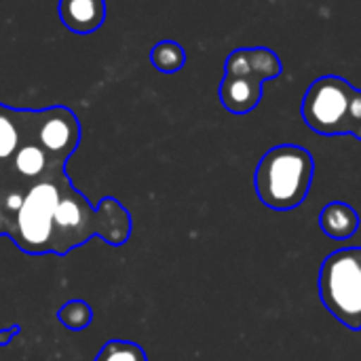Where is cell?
<instances>
[{
	"label": "cell",
	"instance_id": "15",
	"mask_svg": "<svg viewBox=\"0 0 361 361\" xmlns=\"http://www.w3.org/2000/svg\"><path fill=\"white\" fill-rule=\"evenodd\" d=\"M93 361H148L146 351L131 341H108L95 355Z\"/></svg>",
	"mask_w": 361,
	"mask_h": 361
},
{
	"label": "cell",
	"instance_id": "11",
	"mask_svg": "<svg viewBox=\"0 0 361 361\" xmlns=\"http://www.w3.org/2000/svg\"><path fill=\"white\" fill-rule=\"evenodd\" d=\"M59 19L74 34H91L106 21V0H59Z\"/></svg>",
	"mask_w": 361,
	"mask_h": 361
},
{
	"label": "cell",
	"instance_id": "4",
	"mask_svg": "<svg viewBox=\"0 0 361 361\" xmlns=\"http://www.w3.org/2000/svg\"><path fill=\"white\" fill-rule=\"evenodd\" d=\"M66 169L57 167L42 180L34 182L13 218V226L8 231L11 241L30 256L51 254L53 245V216L61 192V182L66 178Z\"/></svg>",
	"mask_w": 361,
	"mask_h": 361
},
{
	"label": "cell",
	"instance_id": "16",
	"mask_svg": "<svg viewBox=\"0 0 361 361\" xmlns=\"http://www.w3.org/2000/svg\"><path fill=\"white\" fill-rule=\"evenodd\" d=\"M19 332H21V326H19V324L11 326V328H6V330H0V347H6L15 336H19Z\"/></svg>",
	"mask_w": 361,
	"mask_h": 361
},
{
	"label": "cell",
	"instance_id": "12",
	"mask_svg": "<svg viewBox=\"0 0 361 361\" xmlns=\"http://www.w3.org/2000/svg\"><path fill=\"white\" fill-rule=\"evenodd\" d=\"M319 226L326 237L334 241H347L360 231L361 216L353 205L345 201H332L322 209Z\"/></svg>",
	"mask_w": 361,
	"mask_h": 361
},
{
	"label": "cell",
	"instance_id": "9",
	"mask_svg": "<svg viewBox=\"0 0 361 361\" xmlns=\"http://www.w3.org/2000/svg\"><path fill=\"white\" fill-rule=\"evenodd\" d=\"M6 167H8L19 180L27 182V184H34V182L42 180L44 176H49L53 169L66 167V165L55 163V161L47 154V150H44L34 137H27V140L17 148V152L8 159Z\"/></svg>",
	"mask_w": 361,
	"mask_h": 361
},
{
	"label": "cell",
	"instance_id": "8",
	"mask_svg": "<svg viewBox=\"0 0 361 361\" xmlns=\"http://www.w3.org/2000/svg\"><path fill=\"white\" fill-rule=\"evenodd\" d=\"M264 95V82L247 74H226L220 85V102L233 114L252 112Z\"/></svg>",
	"mask_w": 361,
	"mask_h": 361
},
{
	"label": "cell",
	"instance_id": "13",
	"mask_svg": "<svg viewBox=\"0 0 361 361\" xmlns=\"http://www.w3.org/2000/svg\"><path fill=\"white\" fill-rule=\"evenodd\" d=\"M150 61L159 72L173 74V72L182 70V66L186 63V51L176 40H161L159 44L152 47Z\"/></svg>",
	"mask_w": 361,
	"mask_h": 361
},
{
	"label": "cell",
	"instance_id": "7",
	"mask_svg": "<svg viewBox=\"0 0 361 361\" xmlns=\"http://www.w3.org/2000/svg\"><path fill=\"white\" fill-rule=\"evenodd\" d=\"M224 72L247 74L267 82L271 78H277L283 72V63L275 55V51L267 47H247V49H237L228 55L224 63Z\"/></svg>",
	"mask_w": 361,
	"mask_h": 361
},
{
	"label": "cell",
	"instance_id": "2",
	"mask_svg": "<svg viewBox=\"0 0 361 361\" xmlns=\"http://www.w3.org/2000/svg\"><path fill=\"white\" fill-rule=\"evenodd\" d=\"M313 178V154L298 144H279L260 159L254 186L262 205L275 212H290L305 203Z\"/></svg>",
	"mask_w": 361,
	"mask_h": 361
},
{
	"label": "cell",
	"instance_id": "6",
	"mask_svg": "<svg viewBox=\"0 0 361 361\" xmlns=\"http://www.w3.org/2000/svg\"><path fill=\"white\" fill-rule=\"evenodd\" d=\"M32 137L47 150V154L66 165V161L76 152L80 142V123L76 114L66 106H51L36 110Z\"/></svg>",
	"mask_w": 361,
	"mask_h": 361
},
{
	"label": "cell",
	"instance_id": "3",
	"mask_svg": "<svg viewBox=\"0 0 361 361\" xmlns=\"http://www.w3.org/2000/svg\"><path fill=\"white\" fill-rule=\"evenodd\" d=\"M302 118L319 135L361 140V89L336 74L319 76L302 97Z\"/></svg>",
	"mask_w": 361,
	"mask_h": 361
},
{
	"label": "cell",
	"instance_id": "10",
	"mask_svg": "<svg viewBox=\"0 0 361 361\" xmlns=\"http://www.w3.org/2000/svg\"><path fill=\"white\" fill-rule=\"evenodd\" d=\"M36 110H15L0 104V165L17 152V148L32 137Z\"/></svg>",
	"mask_w": 361,
	"mask_h": 361
},
{
	"label": "cell",
	"instance_id": "5",
	"mask_svg": "<svg viewBox=\"0 0 361 361\" xmlns=\"http://www.w3.org/2000/svg\"><path fill=\"white\" fill-rule=\"evenodd\" d=\"M319 298L345 328L361 330V247L332 252L319 269Z\"/></svg>",
	"mask_w": 361,
	"mask_h": 361
},
{
	"label": "cell",
	"instance_id": "1",
	"mask_svg": "<svg viewBox=\"0 0 361 361\" xmlns=\"http://www.w3.org/2000/svg\"><path fill=\"white\" fill-rule=\"evenodd\" d=\"M91 237H102L114 247L125 245L131 237V214L112 197L102 199L99 205L93 207L66 176L53 216L51 254L66 256L68 252L85 245Z\"/></svg>",
	"mask_w": 361,
	"mask_h": 361
},
{
	"label": "cell",
	"instance_id": "14",
	"mask_svg": "<svg viewBox=\"0 0 361 361\" xmlns=\"http://www.w3.org/2000/svg\"><path fill=\"white\" fill-rule=\"evenodd\" d=\"M57 319L63 328L72 332H82L93 322V309L85 300H68L66 305L59 307Z\"/></svg>",
	"mask_w": 361,
	"mask_h": 361
}]
</instances>
